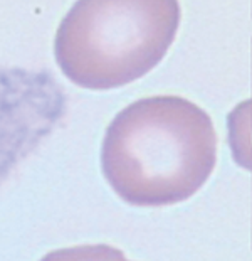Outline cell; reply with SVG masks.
Masks as SVG:
<instances>
[{
	"mask_svg": "<svg viewBox=\"0 0 252 261\" xmlns=\"http://www.w3.org/2000/svg\"><path fill=\"white\" fill-rule=\"evenodd\" d=\"M210 116L182 96H150L118 113L101 147V167L123 201L163 207L187 201L214 172Z\"/></svg>",
	"mask_w": 252,
	"mask_h": 261,
	"instance_id": "1",
	"label": "cell"
},
{
	"mask_svg": "<svg viewBox=\"0 0 252 261\" xmlns=\"http://www.w3.org/2000/svg\"><path fill=\"white\" fill-rule=\"evenodd\" d=\"M180 15L178 0H77L55 34V63L84 90L126 86L165 58Z\"/></svg>",
	"mask_w": 252,
	"mask_h": 261,
	"instance_id": "2",
	"label": "cell"
},
{
	"mask_svg": "<svg viewBox=\"0 0 252 261\" xmlns=\"http://www.w3.org/2000/svg\"><path fill=\"white\" fill-rule=\"evenodd\" d=\"M66 105L50 71L0 64V186L59 128Z\"/></svg>",
	"mask_w": 252,
	"mask_h": 261,
	"instance_id": "3",
	"label": "cell"
},
{
	"mask_svg": "<svg viewBox=\"0 0 252 261\" xmlns=\"http://www.w3.org/2000/svg\"><path fill=\"white\" fill-rule=\"evenodd\" d=\"M229 143H231L234 160L240 167L252 172V132L249 126L247 115L244 108L235 107L234 112L229 115Z\"/></svg>",
	"mask_w": 252,
	"mask_h": 261,
	"instance_id": "4",
	"label": "cell"
},
{
	"mask_svg": "<svg viewBox=\"0 0 252 261\" xmlns=\"http://www.w3.org/2000/svg\"><path fill=\"white\" fill-rule=\"evenodd\" d=\"M41 261H128L120 249L108 244H82L46 254Z\"/></svg>",
	"mask_w": 252,
	"mask_h": 261,
	"instance_id": "5",
	"label": "cell"
},
{
	"mask_svg": "<svg viewBox=\"0 0 252 261\" xmlns=\"http://www.w3.org/2000/svg\"><path fill=\"white\" fill-rule=\"evenodd\" d=\"M240 107L244 108L245 115H247L249 126H250V132H252V98H250V99H245V101H242V103H240Z\"/></svg>",
	"mask_w": 252,
	"mask_h": 261,
	"instance_id": "6",
	"label": "cell"
}]
</instances>
